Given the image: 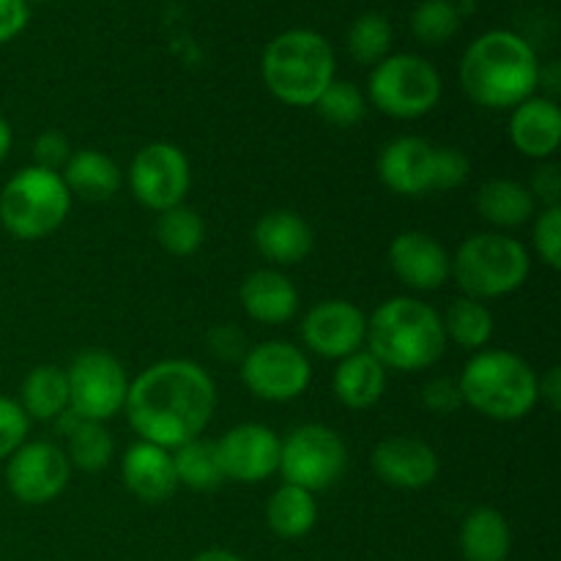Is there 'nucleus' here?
<instances>
[{
	"instance_id": "f257e3e1",
	"label": "nucleus",
	"mask_w": 561,
	"mask_h": 561,
	"mask_svg": "<svg viewBox=\"0 0 561 561\" xmlns=\"http://www.w3.org/2000/svg\"><path fill=\"white\" fill-rule=\"evenodd\" d=\"M217 409V387L201 365L190 359H164L142 370L129 383L126 416L140 442L179 449L195 442Z\"/></svg>"
},
{
	"instance_id": "f03ea898",
	"label": "nucleus",
	"mask_w": 561,
	"mask_h": 561,
	"mask_svg": "<svg viewBox=\"0 0 561 561\" xmlns=\"http://www.w3.org/2000/svg\"><path fill=\"white\" fill-rule=\"evenodd\" d=\"M540 80L537 53L513 31L482 33L460 60V85L466 96L488 110H515L535 96Z\"/></svg>"
},
{
	"instance_id": "7ed1b4c3",
	"label": "nucleus",
	"mask_w": 561,
	"mask_h": 561,
	"mask_svg": "<svg viewBox=\"0 0 561 561\" xmlns=\"http://www.w3.org/2000/svg\"><path fill=\"white\" fill-rule=\"evenodd\" d=\"M365 343L387 370L420 373L442 359L447 334L442 316L431 305L394 296L367 318Z\"/></svg>"
},
{
	"instance_id": "20e7f679",
	"label": "nucleus",
	"mask_w": 561,
	"mask_h": 561,
	"mask_svg": "<svg viewBox=\"0 0 561 561\" xmlns=\"http://www.w3.org/2000/svg\"><path fill=\"white\" fill-rule=\"evenodd\" d=\"M261 75L274 99L290 107H312L334 80V49L321 33L294 27L266 44Z\"/></svg>"
},
{
	"instance_id": "39448f33",
	"label": "nucleus",
	"mask_w": 561,
	"mask_h": 561,
	"mask_svg": "<svg viewBox=\"0 0 561 561\" xmlns=\"http://www.w3.org/2000/svg\"><path fill=\"white\" fill-rule=\"evenodd\" d=\"M463 405L496 422H518L537 405V373L513 351H480L458 378Z\"/></svg>"
},
{
	"instance_id": "423d86ee",
	"label": "nucleus",
	"mask_w": 561,
	"mask_h": 561,
	"mask_svg": "<svg viewBox=\"0 0 561 561\" xmlns=\"http://www.w3.org/2000/svg\"><path fill=\"white\" fill-rule=\"evenodd\" d=\"M71 192L60 173L31 164L5 181L0 192V225L20 241L47 239L69 217Z\"/></svg>"
},
{
	"instance_id": "0eeeda50",
	"label": "nucleus",
	"mask_w": 561,
	"mask_h": 561,
	"mask_svg": "<svg viewBox=\"0 0 561 561\" xmlns=\"http://www.w3.org/2000/svg\"><path fill=\"white\" fill-rule=\"evenodd\" d=\"M531 261L518 239L502 233L469 236L453 257V277L469 299H502L526 283Z\"/></svg>"
},
{
	"instance_id": "6e6552de",
	"label": "nucleus",
	"mask_w": 561,
	"mask_h": 561,
	"mask_svg": "<svg viewBox=\"0 0 561 561\" xmlns=\"http://www.w3.org/2000/svg\"><path fill=\"white\" fill-rule=\"evenodd\" d=\"M367 96L373 107L398 121H414L431 113L442 99V77L420 55H387L373 66Z\"/></svg>"
},
{
	"instance_id": "1a4fd4ad",
	"label": "nucleus",
	"mask_w": 561,
	"mask_h": 561,
	"mask_svg": "<svg viewBox=\"0 0 561 561\" xmlns=\"http://www.w3.org/2000/svg\"><path fill=\"white\" fill-rule=\"evenodd\" d=\"M348 466L345 442L327 425H301L279 442V474L288 485L327 491Z\"/></svg>"
},
{
	"instance_id": "9d476101",
	"label": "nucleus",
	"mask_w": 561,
	"mask_h": 561,
	"mask_svg": "<svg viewBox=\"0 0 561 561\" xmlns=\"http://www.w3.org/2000/svg\"><path fill=\"white\" fill-rule=\"evenodd\" d=\"M69 381V409L77 420L107 422L121 414L129 394V378L124 365L107 351H82L66 370Z\"/></svg>"
},
{
	"instance_id": "9b49d317",
	"label": "nucleus",
	"mask_w": 561,
	"mask_h": 561,
	"mask_svg": "<svg viewBox=\"0 0 561 561\" xmlns=\"http://www.w3.org/2000/svg\"><path fill=\"white\" fill-rule=\"evenodd\" d=\"M310 362L305 351L285 340H266L247 351L241 359V381L255 398L268 403H288L310 387Z\"/></svg>"
},
{
	"instance_id": "f8f14e48",
	"label": "nucleus",
	"mask_w": 561,
	"mask_h": 561,
	"mask_svg": "<svg viewBox=\"0 0 561 561\" xmlns=\"http://www.w3.org/2000/svg\"><path fill=\"white\" fill-rule=\"evenodd\" d=\"M190 159L173 142H151L131 159L129 186L137 203L151 211H168L184 203L190 192Z\"/></svg>"
},
{
	"instance_id": "ddd939ff",
	"label": "nucleus",
	"mask_w": 561,
	"mask_h": 561,
	"mask_svg": "<svg viewBox=\"0 0 561 561\" xmlns=\"http://www.w3.org/2000/svg\"><path fill=\"white\" fill-rule=\"evenodd\" d=\"M69 458L49 442H25L5 463L9 493L27 507L55 502L69 485Z\"/></svg>"
},
{
	"instance_id": "4468645a",
	"label": "nucleus",
	"mask_w": 561,
	"mask_h": 561,
	"mask_svg": "<svg viewBox=\"0 0 561 561\" xmlns=\"http://www.w3.org/2000/svg\"><path fill=\"white\" fill-rule=\"evenodd\" d=\"M214 447H217L225 480L255 485V482H266L268 477L279 471L277 433L266 425H257V422L230 427Z\"/></svg>"
},
{
	"instance_id": "2eb2a0df",
	"label": "nucleus",
	"mask_w": 561,
	"mask_h": 561,
	"mask_svg": "<svg viewBox=\"0 0 561 561\" xmlns=\"http://www.w3.org/2000/svg\"><path fill=\"white\" fill-rule=\"evenodd\" d=\"M301 337L323 359H345L362 351L367 337V316L345 299H329L312 307L301 321Z\"/></svg>"
},
{
	"instance_id": "dca6fc26",
	"label": "nucleus",
	"mask_w": 561,
	"mask_h": 561,
	"mask_svg": "<svg viewBox=\"0 0 561 561\" xmlns=\"http://www.w3.org/2000/svg\"><path fill=\"white\" fill-rule=\"evenodd\" d=\"M438 146L422 137H398L378 153V179L394 195L420 197L436 190Z\"/></svg>"
},
{
	"instance_id": "f3484780",
	"label": "nucleus",
	"mask_w": 561,
	"mask_h": 561,
	"mask_svg": "<svg viewBox=\"0 0 561 561\" xmlns=\"http://www.w3.org/2000/svg\"><path fill=\"white\" fill-rule=\"evenodd\" d=\"M389 266L394 277L411 290H438L453 277V257L433 236L422 230H405L389 244Z\"/></svg>"
},
{
	"instance_id": "a211bd4d",
	"label": "nucleus",
	"mask_w": 561,
	"mask_h": 561,
	"mask_svg": "<svg viewBox=\"0 0 561 561\" xmlns=\"http://www.w3.org/2000/svg\"><path fill=\"white\" fill-rule=\"evenodd\" d=\"M370 463L378 480L400 491H422L438 477L436 449L411 436H392L378 442Z\"/></svg>"
},
{
	"instance_id": "6ab92c4d",
	"label": "nucleus",
	"mask_w": 561,
	"mask_h": 561,
	"mask_svg": "<svg viewBox=\"0 0 561 561\" xmlns=\"http://www.w3.org/2000/svg\"><path fill=\"white\" fill-rule=\"evenodd\" d=\"M121 477H124L126 491L146 504H162L179 491L173 455L148 442H137L126 449Z\"/></svg>"
},
{
	"instance_id": "aec40b11",
	"label": "nucleus",
	"mask_w": 561,
	"mask_h": 561,
	"mask_svg": "<svg viewBox=\"0 0 561 561\" xmlns=\"http://www.w3.org/2000/svg\"><path fill=\"white\" fill-rule=\"evenodd\" d=\"M510 142L529 159H551L561 142V110L553 99L529 96L513 110Z\"/></svg>"
},
{
	"instance_id": "412c9836",
	"label": "nucleus",
	"mask_w": 561,
	"mask_h": 561,
	"mask_svg": "<svg viewBox=\"0 0 561 561\" xmlns=\"http://www.w3.org/2000/svg\"><path fill=\"white\" fill-rule=\"evenodd\" d=\"M257 252L274 266H296L305 261L316 244L310 222L296 211H268L252 230Z\"/></svg>"
},
{
	"instance_id": "4be33fe9",
	"label": "nucleus",
	"mask_w": 561,
	"mask_h": 561,
	"mask_svg": "<svg viewBox=\"0 0 561 561\" xmlns=\"http://www.w3.org/2000/svg\"><path fill=\"white\" fill-rule=\"evenodd\" d=\"M241 307L257 323H288L299 310V290L277 268H257L241 283Z\"/></svg>"
},
{
	"instance_id": "5701e85b",
	"label": "nucleus",
	"mask_w": 561,
	"mask_h": 561,
	"mask_svg": "<svg viewBox=\"0 0 561 561\" xmlns=\"http://www.w3.org/2000/svg\"><path fill=\"white\" fill-rule=\"evenodd\" d=\"M332 387L340 403L348 405V409H373L387 389V367L370 351H356V354L340 359Z\"/></svg>"
},
{
	"instance_id": "b1692460",
	"label": "nucleus",
	"mask_w": 561,
	"mask_h": 561,
	"mask_svg": "<svg viewBox=\"0 0 561 561\" xmlns=\"http://www.w3.org/2000/svg\"><path fill=\"white\" fill-rule=\"evenodd\" d=\"M60 179L71 195H80L85 201H110L121 190L124 175L113 157L96 148H82L71 153Z\"/></svg>"
},
{
	"instance_id": "393cba45",
	"label": "nucleus",
	"mask_w": 561,
	"mask_h": 561,
	"mask_svg": "<svg viewBox=\"0 0 561 561\" xmlns=\"http://www.w3.org/2000/svg\"><path fill=\"white\" fill-rule=\"evenodd\" d=\"M477 211L496 228H520L537 211L529 186L513 179H491L477 192Z\"/></svg>"
},
{
	"instance_id": "a878e982",
	"label": "nucleus",
	"mask_w": 561,
	"mask_h": 561,
	"mask_svg": "<svg viewBox=\"0 0 561 561\" xmlns=\"http://www.w3.org/2000/svg\"><path fill=\"white\" fill-rule=\"evenodd\" d=\"M513 531L507 518L493 507H480L466 515L460 526V553L466 561H507Z\"/></svg>"
},
{
	"instance_id": "bb28decb",
	"label": "nucleus",
	"mask_w": 561,
	"mask_h": 561,
	"mask_svg": "<svg viewBox=\"0 0 561 561\" xmlns=\"http://www.w3.org/2000/svg\"><path fill=\"white\" fill-rule=\"evenodd\" d=\"M22 411L27 420L49 422L55 416L64 414L69 409V381H66V370L55 365H38L25 376L20 389Z\"/></svg>"
},
{
	"instance_id": "cd10ccee",
	"label": "nucleus",
	"mask_w": 561,
	"mask_h": 561,
	"mask_svg": "<svg viewBox=\"0 0 561 561\" xmlns=\"http://www.w3.org/2000/svg\"><path fill=\"white\" fill-rule=\"evenodd\" d=\"M266 520L268 529L277 537H283V540H299V537L310 535L318 520L316 496L310 491H305V488H296L285 482L268 499Z\"/></svg>"
},
{
	"instance_id": "c85d7f7f",
	"label": "nucleus",
	"mask_w": 561,
	"mask_h": 561,
	"mask_svg": "<svg viewBox=\"0 0 561 561\" xmlns=\"http://www.w3.org/2000/svg\"><path fill=\"white\" fill-rule=\"evenodd\" d=\"M444 334H447V343L453 340L455 345L466 351H480L491 343L493 337V312L488 310L482 301L469 299V296H460L449 305V310L442 318Z\"/></svg>"
},
{
	"instance_id": "c756f323",
	"label": "nucleus",
	"mask_w": 561,
	"mask_h": 561,
	"mask_svg": "<svg viewBox=\"0 0 561 561\" xmlns=\"http://www.w3.org/2000/svg\"><path fill=\"white\" fill-rule=\"evenodd\" d=\"M173 469L179 485H186L190 491H217L225 482L222 466H219L217 447L203 438L184 444L173 453Z\"/></svg>"
},
{
	"instance_id": "7c9ffc66",
	"label": "nucleus",
	"mask_w": 561,
	"mask_h": 561,
	"mask_svg": "<svg viewBox=\"0 0 561 561\" xmlns=\"http://www.w3.org/2000/svg\"><path fill=\"white\" fill-rule=\"evenodd\" d=\"M203 239H206V222H203V217L195 208L181 203V206L168 208V211L159 214L157 241L162 244V250L170 252V255H195V252L201 250Z\"/></svg>"
},
{
	"instance_id": "2f4dec72",
	"label": "nucleus",
	"mask_w": 561,
	"mask_h": 561,
	"mask_svg": "<svg viewBox=\"0 0 561 561\" xmlns=\"http://www.w3.org/2000/svg\"><path fill=\"white\" fill-rule=\"evenodd\" d=\"M115 455V442L102 422L77 420L69 431V458L71 466L82 471H102L107 469Z\"/></svg>"
},
{
	"instance_id": "473e14b6",
	"label": "nucleus",
	"mask_w": 561,
	"mask_h": 561,
	"mask_svg": "<svg viewBox=\"0 0 561 561\" xmlns=\"http://www.w3.org/2000/svg\"><path fill=\"white\" fill-rule=\"evenodd\" d=\"M392 47V25L387 16L367 11L356 16L348 27V53L356 64L378 66Z\"/></svg>"
},
{
	"instance_id": "72a5a7b5",
	"label": "nucleus",
	"mask_w": 561,
	"mask_h": 561,
	"mask_svg": "<svg viewBox=\"0 0 561 561\" xmlns=\"http://www.w3.org/2000/svg\"><path fill=\"white\" fill-rule=\"evenodd\" d=\"M318 110L327 124L337 126V129H351V126L359 124L365 118V93L348 80H332L327 85V91L318 96V102L312 104Z\"/></svg>"
},
{
	"instance_id": "f704fd0d",
	"label": "nucleus",
	"mask_w": 561,
	"mask_h": 561,
	"mask_svg": "<svg viewBox=\"0 0 561 561\" xmlns=\"http://www.w3.org/2000/svg\"><path fill=\"white\" fill-rule=\"evenodd\" d=\"M460 11L453 0H422L411 14V31L427 47L447 44L458 33Z\"/></svg>"
},
{
	"instance_id": "c9c22d12",
	"label": "nucleus",
	"mask_w": 561,
	"mask_h": 561,
	"mask_svg": "<svg viewBox=\"0 0 561 561\" xmlns=\"http://www.w3.org/2000/svg\"><path fill=\"white\" fill-rule=\"evenodd\" d=\"M31 420L16 400L0 394V460H9L25 444Z\"/></svg>"
},
{
	"instance_id": "e433bc0d",
	"label": "nucleus",
	"mask_w": 561,
	"mask_h": 561,
	"mask_svg": "<svg viewBox=\"0 0 561 561\" xmlns=\"http://www.w3.org/2000/svg\"><path fill=\"white\" fill-rule=\"evenodd\" d=\"M535 247L548 268H561V206L542 208L535 222Z\"/></svg>"
},
{
	"instance_id": "4c0bfd02",
	"label": "nucleus",
	"mask_w": 561,
	"mask_h": 561,
	"mask_svg": "<svg viewBox=\"0 0 561 561\" xmlns=\"http://www.w3.org/2000/svg\"><path fill=\"white\" fill-rule=\"evenodd\" d=\"M71 153L75 151H71L69 137L58 129L42 131V135L36 137V142H33V164L44 170H53V173L66 168Z\"/></svg>"
},
{
	"instance_id": "58836bf2",
	"label": "nucleus",
	"mask_w": 561,
	"mask_h": 561,
	"mask_svg": "<svg viewBox=\"0 0 561 561\" xmlns=\"http://www.w3.org/2000/svg\"><path fill=\"white\" fill-rule=\"evenodd\" d=\"M422 405L433 414H455L463 409V394H460L458 381L453 378H431L422 387Z\"/></svg>"
},
{
	"instance_id": "ea45409f",
	"label": "nucleus",
	"mask_w": 561,
	"mask_h": 561,
	"mask_svg": "<svg viewBox=\"0 0 561 561\" xmlns=\"http://www.w3.org/2000/svg\"><path fill=\"white\" fill-rule=\"evenodd\" d=\"M471 173L469 157L458 148H442L436 153V190H458Z\"/></svg>"
},
{
	"instance_id": "a19ab883",
	"label": "nucleus",
	"mask_w": 561,
	"mask_h": 561,
	"mask_svg": "<svg viewBox=\"0 0 561 561\" xmlns=\"http://www.w3.org/2000/svg\"><path fill=\"white\" fill-rule=\"evenodd\" d=\"M208 351H211L217 359L236 362V359H244L250 345H247V334L241 332V329L222 323V327L208 332Z\"/></svg>"
},
{
	"instance_id": "79ce46f5",
	"label": "nucleus",
	"mask_w": 561,
	"mask_h": 561,
	"mask_svg": "<svg viewBox=\"0 0 561 561\" xmlns=\"http://www.w3.org/2000/svg\"><path fill=\"white\" fill-rule=\"evenodd\" d=\"M529 192L535 195V201L546 203V208L561 206V168L559 164L548 162L540 164L535 170V179H531Z\"/></svg>"
},
{
	"instance_id": "37998d69",
	"label": "nucleus",
	"mask_w": 561,
	"mask_h": 561,
	"mask_svg": "<svg viewBox=\"0 0 561 561\" xmlns=\"http://www.w3.org/2000/svg\"><path fill=\"white\" fill-rule=\"evenodd\" d=\"M27 20H31L27 0H0V44L20 36Z\"/></svg>"
},
{
	"instance_id": "c03bdc74",
	"label": "nucleus",
	"mask_w": 561,
	"mask_h": 561,
	"mask_svg": "<svg viewBox=\"0 0 561 561\" xmlns=\"http://www.w3.org/2000/svg\"><path fill=\"white\" fill-rule=\"evenodd\" d=\"M537 398L546 400V405L551 411L561 409V370L551 367L542 378H537Z\"/></svg>"
},
{
	"instance_id": "a18cd8bd",
	"label": "nucleus",
	"mask_w": 561,
	"mask_h": 561,
	"mask_svg": "<svg viewBox=\"0 0 561 561\" xmlns=\"http://www.w3.org/2000/svg\"><path fill=\"white\" fill-rule=\"evenodd\" d=\"M192 561H244V559L233 551H225V548H208V551H201Z\"/></svg>"
},
{
	"instance_id": "49530a36",
	"label": "nucleus",
	"mask_w": 561,
	"mask_h": 561,
	"mask_svg": "<svg viewBox=\"0 0 561 561\" xmlns=\"http://www.w3.org/2000/svg\"><path fill=\"white\" fill-rule=\"evenodd\" d=\"M11 142H14V131H11L9 121H5L3 115H0V162H3V159L9 157Z\"/></svg>"
},
{
	"instance_id": "de8ad7c7",
	"label": "nucleus",
	"mask_w": 561,
	"mask_h": 561,
	"mask_svg": "<svg viewBox=\"0 0 561 561\" xmlns=\"http://www.w3.org/2000/svg\"><path fill=\"white\" fill-rule=\"evenodd\" d=\"M36 3H44V0H36Z\"/></svg>"
}]
</instances>
